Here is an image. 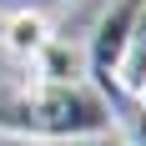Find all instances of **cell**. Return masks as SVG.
Wrapping results in <instances>:
<instances>
[{"label": "cell", "mask_w": 146, "mask_h": 146, "mask_svg": "<svg viewBox=\"0 0 146 146\" xmlns=\"http://www.w3.org/2000/svg\"><path fill=\"white\" fill-rule=\"evenodd\" d=\"M111 111L96 91L81 86H25L0 96V136L15 141H76V136H106Z\"/></svg>", "instance_id": "cell-1"}, {"label": "cell", "mask_w": 146, "mask_h": 146, "mask_svg": "<svg viewBox=\"0 0 146 146\" xmlns=\"http://www.w3.org/2000/svg\"><path fill=\"white\" fill-rule=\"evenodd\" d=\"M146 0H111V10L101 15V25L91 35V50H86V76H96L106 91H116V71H121V56L131 45V30H136V15H141Z\"/></svg>", "instance_id": "cell-2"}, {"label": "cell", "mask_w": 146, "mask_h": 146, "mask_svg": "<svg viewBox=\"0 0 146 146\" xmlns=\"http://www.w3.org/2000/svg\"><path fill=\"white\" fill-rule=\"evenodd\" d=\"M30 76H35V86H81L86 81V50L50 35L30 56Z\"/></svg>", "instance_id": "cell-3"}, {"label": "cell", "mask_w": 146, "mask_h": 146, "mask_svg": "<svg viewBox=\"0 0 146 146\" xmlns=\"http://www.w3.org/2000/svg\"><path fill=\"white\" fill-rule=\"evenodd\" d=\"M45 40H50V20H45L40 10H10V15H5V35H0V45H5L10 56L30 60Z\"/></svg>", "instance_id": "cell-4"}, {"label": "cell", "mask_w": 146, "mask_h": 146, "mask_svg": "<svg viewBox=\"0 0 146 146\" xmlns=\"http://www.w3.org/2000/svg\"><path fill=\"white\" fill-rule=\"evenodd\" d=\"M146 86V5L136 15V30H131V45H126V56H121V71H116V91H141Z\"/></svg>", "instance_id": "cell-5"}, {"label": "cell", "mask_w": 146, "mask_h": 146, "mask_svg": "<svg viewBox=\"0 0 146 146\" xmlns=\"http://www.w3.org/2000/svg\"><path fill=\"white\" fill-rule=\"evenodd\" d=\"M56 146H131V141H121V136H76V141H56Z\"/></svg>", "instance_id": "cell-6"}, {"label": "cell", "mask_w": 146, "mask_h": 146, "mask_svg": "<svg viewBox=\"0 0 146 146\" xmlns=\"http://www.w3.org/2000/svg\"><path fill=\"white\" fill-rule=\"evenodd\" d=\"M131 146H146V111H141V126H136V141Z\"/></svg>", "instance_id": "cell-7"}, {"label": "cell", "mask_w": 146, "mask_h": 146, "mask_svg": "<svg viewBox=\"0 0 146 146\" xmlns=\"http://www.w3.org/2000/svg\"><path fill=\"white\" fill-rule=\"evenodd\" d=\"M136 101H141V111H146V86H141V91H136Z\"/></svg>", "instance_id": "cell-8"}, {"label": "cell", "mask_w": 146, "mask_h": 146, "mask_svg": "<svg viewBox=\"0 0 146 146\" xmlns=\"http://www.w3.org/2000/svg\"><path fill=\"white\" fill-rule=\"evenodd\" d=\"M0 35H5V10H0Z\"/></svg>", "instance_id": "cell-9"}]
</instances>
